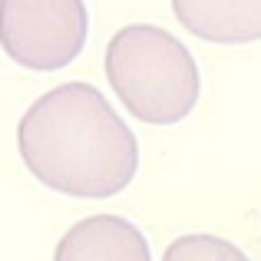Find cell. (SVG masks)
<instances>
[{
    "label": "cell",
    "mask_w": 261,
    "mask_h": 261,
    "mask_svg": "<svg viewBox=\"0 0 261 261\" xmlns=\"http://www.w3.org/2000/svg\"><path fill=\"white\" fill-rule=\"evenodd\" d=\"M20 155L43 185L76 198L116 195L139 166L133 129L89 83L57 86L27 109Z\"/></svg>",
    "instance_id": "cell-1"
},
{
    "label": "cell",
    "mask_w": 261,
    "mask_h": 261,
    "mask_svg": "<svg viewBox=\"0 0 261 261\" xmlns=\"http://www.w3.org/2000/svg\"><path fill=\"white\" fill-rule=\"evenodd\" d=\"M175 17L185 30L212 43H245L261 33V7L258 4H175Z\"/></svg>",
    "instance_id": "cell-5"
},
{
    "label": "cell",
    "mask_w": 261,
    "mask_h": 261,
    "mask_svg": "<svg viewBox=\"0 0 261 261\" xmlns=\"http://www.w3.org/2000/svg\"><path fill=\"white\" fill-rule=\"evenodd\" d=\"M86 7L60 4H0V46L30 70H60L73 63L86 43Z\"/></svg>",
    "instance_id": "cell-3"
},
{
    "label": "cell",
    "mask_w": 261,
    "mask_h": 261,
    "mask_svg": "<svg viewBox=\"0 0 261 261\" xmlns=\"http://www.w3.org/2000/svg\"><path fill=\"white\" fill-rule=\"evenodd\" d=\"M53 261H149V242L126 218L93 215L60 238Z\"/></svg>",
    "instance_id": "cell-4"
},
{
    "label": "cell",
    "mask_w": 261,
    "mask_h": 261,
    "mask_svg": "<svg viewBox=\"0 0 261 261\" xmlns=\"http://www.w3.org/2000/svg\"><path fill=\"white\" fill-rule=\"evenodd\" d=\"M162 261H248L231 242L215 235H185L166 248Z\"/></svg>",
    "instance_id": "cell-6"
},
{
    "label": "cell",
    "mask_w": 261,
    "mask_h": 261,
    "mask_svg": "<svg viewBox=\"0 0 261 261\" xmlns=\"http://www.w3.org/2000/svg\"><path fill=\"white\" fill-rule=\"evenodd\" d=\"M106 76L122 106L142 122L172 126L198 102V66L162 27L133 23L109 40Z\"/></svg>",
    "instance_id": "cell-2"
}]
</instances>
